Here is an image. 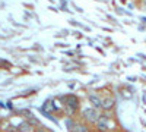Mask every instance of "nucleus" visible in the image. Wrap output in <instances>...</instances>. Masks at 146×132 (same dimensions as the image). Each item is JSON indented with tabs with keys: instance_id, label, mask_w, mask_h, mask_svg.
I'll return each instance as SVG.
<instances>
[{
	"instance_id": "nucleus-10",
	"label": "nucleus",
	"mask_w": 146,
	"mask_h": 132,
	"mask_svg": "<svg viewBox=\"0 0 146 132\" xmlns=\"http://www.w3.org/2000/svg\"><path fill=\"white\" fill-rule=\"evenodd\" d=\"M86 132H92V131H91V129H88V131H86Z\"/></svg>"
},
{
	"instance_id": "nucleus-8",
	"label": "nucleus",
	"mask_w": 146,
	"mask_h": 132,
	"mask_svg": "<svg viewBox=\"0 0 146 132\" xmlns=\"http://www.w3.org/2000/svg\"><path fill=\"white\" fill-rule=\"evenodd\" d=\"M110 132H118V129H114V131H110Z\"/></svg>"
},
{
	"instance_id": "nucleus-4",
	"label": "nucleus",
	"mask_w": 146,
	"mask_h": 132,
	"mask_svg": "<svg viewBox=\"0 0 146 132\" xmlns=\"http://www.w3.org/2000/svg\"><path fill=\"white\" fill-rule=\"evenodd\" d=\"M88 101H89L91 107H94V109L102 112V97H101L100 94L89 92V94H88Z\"/></svg>"
},
{
	"instance_id": "nucleus-11",
	"label": "nucleus",
	"mask_w": 146,
	"mask_h": 132,
	"mask_svg": "<svg viewBox=\"0 0 146 132\" xmlns=\"http://www.w3.org/2000/svg\"><path fill=\"white\" fill-rule=\"evenodd\" d=\"M145 2H146V0H145Z\"/></svg>"
},
{
	"instance_id": "nucleus-3",
	"label": "nucleus",
	"mask_w": 146,
	"mask_h": 132,
	"mask_svg": "<svg viewBox=\"0 0 146 132\" xmlns=\"http://www.w3.org/2000/svg\"><path fill=\"white\" fill-rule=\"evenodd\" d=\"M63 101H64L63 104L66 107V110H69L70 115H75V113L79 112V109H80V98L78 97V95L67 94V95L63 97Z\"/></svg>"
},
{
	"instance_id": "nucleus-7",
	"label": "nucleus",
	"mask_w": 146,
	"mask_h": 132,
	"mask_svg": "<svg viewBox=\"0 0 146 132\" xmlns=\"http://www.w3.org/2000/svg\"><path fill=\"white\" fill-rule=\"evenodd\" d=\"M89 129V125H86L85 122H76L75 126L70 129V132H86Z\"/></svg>"
},
{
	"instance_id": "nucleus-5",
	"label": "nucleus",
	"mask_w": 146,
	"mask_h": 132,
	"mask_svg": "<svg viewBox=\"0 0 146 132\" xmlns=\"http://www.w3.org/2000/svg\"><path fill=\"white\" fill-rule=\"evenodd\" d=\"M115 107V98L113 95H104L102 97V112L110 113Z\"/></svg>"
},
{
	"instance_id": "nucleus-6",
	"label": "nucleus",
	"mask_w": 146,
	"mask_h": 132,
	"mask_svg": "<svg viewBox=\"0 0 146 132\" xmlns=\"http://www.w3.org/2000/svg\"><path fill=\"white\" fill-rule=\"evenodd\" d=\"M16 132H34V126H32L28 121H23V122L16 128Z\"/></svg>"
},
{
	"instance_id": "nucleus-1",
	"label": "nucleus",
	"mask_w": 146,
	"mask_h": 132,
	"mask_svg": "<svg viewBox=\"0 0 146 132\" xmlns=\"http://www.w3.org/2000/svg\"><path fill=\"white\" fill-rule=\"evenodd\" d=\"M114 129H117L114 119L107 112H101L98 121L94 123V131L95 132H110V131H114Z\"/></svg>"
},
{
	"instance_id": "nucleus-2",
	"label": "nucleus",
	"mask_w": 146,
	"mask_h": 132,
	"mask_svg": "<svg viewBox=\"0 0 146 132\" xmlns=\"http://www.w3.org/2000/svg\"><path fill=\"white\" fill-rule=\"evenodd\" d=\"M100 115H101V112L94 109V107H91V106L85 107V109L80 110V121L85 122L86 125H94L96 121H98Z\"/></svg>"
},
{
	"instance_id": "nucleus-9",
	"label": "nucleus",
	"mask_w": 146,
	"mask_h": 132,
	"mask_svg": "<svg viewBox=\"0 0 146 132\" xmlns=\"http://www.w3.org/2000/svg\"><path fill=\"white\" fill-rule=\"evenodd\" d=\"M0 128H2V121H0Z\"/></svg>"
}]
</instances>
